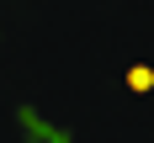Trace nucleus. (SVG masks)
Here are the masks:
<instances>
[{
	"mask_svg": "<svg viewBox=\"0 0 154 143\" xmlns=\"http://www.w3.org/2000/svg\"><path fill=\"white\" fill-rule=\"evenodd\" d=\"M128 90H133V95H149L154 90V69H149V64H133V69H128Z\"/></svg>",
	"mask_w": 154,
	"mask_h": 143,
	"instance_id": "f257e3e1",
	"label": "nucleus"
}]
</instances>
